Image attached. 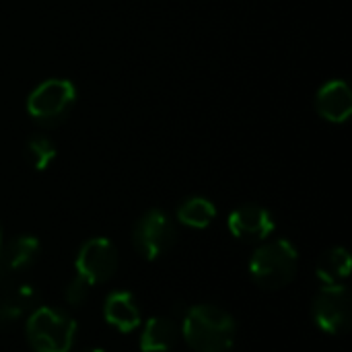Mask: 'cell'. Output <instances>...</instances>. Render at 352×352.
<instances>
[{
	"label": "cell",
	"instance_id": "obj_1",
	"mask_svg": "<svg viewBox=\"0 0 352 352\" xmlns=\"http://www.w3.org/2000/svg\"><path fill=\"white\" fill-rule=\"evenodd\" d=\"M179 336L194 352H229L237 338V324L223 307L202 303L186 309Z\"/></svg>",
	"mask_w": 352,
	"mask_h": 352
},
{
	"label": "cell",
	"instance_id": "obj_2",
	"mask_svg": "<svg viewBox=\"0 0 352 352\" xmlns=\"http://www.w3.org/2000/svg\"><path fill=\"white\" fill-rule=\"evenodd\" d=\"M299 254L289 239L262 243L250 258V276L264 291H278L297 276Z\"/></svg>",
	"mask_w": 352,
	"mask_h": 352
},
{
	"label": "cell",
	"instance_id": "obj_3",
	"mask_svg": "<svg viewBox=\"0 0 352 352\" xmlns=\"http://www.w3.org/2000/svg\"><path fill=\"white\" fill-rule=\"evenodd\" d=\"M25 332L33 352H70L76 338V322L62 309L37 307L31 311Z\"/></svg>",
	"mask_w": 352,
	"mask_h": 352
},
{
	"label": "cell",
	"instance_id": "obj_4",
	"mask_svg": "<svg viewBox=\"0 0 352 352\" xmlns=\"http://www.w3.org/2000/svg\"><path fill=\"white\" fill-rule=\"evenodd\" d=\"M76 89L70 80L52 78L41 82L27 99V111L39 124H58L74 105Z\"/></svg>",
	"mask_w": 352,
	"mask_h": 352
},
{
	"label": "cell",
	"instance_id": "obj_5",
	"mask_svg": "<svg viewBox=\"0 0 352 352\" xmlns=\"http://www.w3.org/2000/svg\"><path fill=\"white\" fill-rule=\"evenodd\" d=\"M132 239L140 256L146 260H157L175 245L177 231L163 210H148L138 219Z\"/></svg>",
	"mask_w": 352,
	"mask_h": 352
},
{
	"label": "cell",
	"instance_id": "obj_6",
	"mask_svg": "<svg viewBox=\"0 0 352 352\" xmlns=\"http://www.w3.org/2000/svg\"><path fill=\"white\" fill-rule=\"evenodd\" d=\"M316 326L332 336L344 334L351 326V295L344 285L324 287L311 305Z\"/></svg>",
	"mask_w": 352,
	"mask_h": 352
},
{
	"label": "cell",
	"instance_id": "obj_7",
	"mask_svg": "<svg viewBox=\"0 0 352 352\" xmlns=\"http://www.w3.org/2000/svg\"><path fill=\"white\" fill-rule=\"evenodd\" d=\"M118 250L105 237H93L85 241L76 254V274L82 276L91 287L107 283L118 270Z\"/></svg>",
	"mask_w": 352,
	"mask_h": 352
},
{
	"label": "cell",
	"instance_id": "obj_8",
	"mask_svg": "<svg viewBox=\"0 0 352 352\" xmlns=\"http://www.w3.org/2000/svg\"><path fill=\"white\" fill-rule=\"evenodd\" d=\"M229 231L241 241H264L274 231L272 214L258 204H243L229 214Z\"/></svg>",
	"mask_w": 352,
	"mask_h": 352
},
{
	"label": "cell",
	"instance_id": "obj_9",
	"mask_svg": "<svg viewBox=\"0 0 352 352\" xmlns=\"http://www.w3.org/2000/svg\"><path fill=\"white\" fill-rule=\"evenodd\" d=\"M37 301L29 283L19 278H0V330L14 326Z\"/></svg>",
	"mask_w": 352,
	"mask_h": 352
},
{
	"label": "cell",
	"instance_id": "obj_10",
	"mask_svg": "<svg viewBox=\"0 0 352 352\" xmlns=\"http://www.w3.org/2000/svg\"><path fill=\"white\" fill-rule=\"evenodd\" d=\"M41 252L39 239L33 235L12 237L8 243H2L0 250V278H19L21 272L29 270Z\"/></svg>",
	"mask_w": 352,
	"mask_h": 352
},
{
	"label": "cell",
	"instance_id": "obj_11",
	"mask_svg": "<svg viewBox=\"0 0 352 352\" xmlns=\"http://www.w3.org/2000/svg\"><path fill=\"white\" fill-rule=\"evenodd\" d=\"M103 318L111 328H116L122 334L134 332L142 322L138 301L128 291H113V293H109L105 297V301H103Z\"/></svg>",
	"mask_w": 352,
	"mask_h": 352
},
{
	"label": "cell",
	"instance_id": "obj_12",
	"mask_svg": "<svg viewBox=\"0 0 352 352\" xmlns=\"http://www.w3.org/2000/svg\"><path fill=\"white\" fill-rule=\"evenodd\" d=\"M316 107L322 118L328 122L340 124L346 122L352 111L351 87L344 80H330L326 82L316 97Z\"/></svg>",
	"mask_w": 352,
	"mask_h": 352
},
{
	"label": "cell",
	"instance_id": "obj_13",
	"mask_svg": "<svg viewBox=\"0 0 352 352\" xmlns=\"http://www.w3.org/2000/svg\"><path fill=\"white\" fill-rule=\"evenodd\" d=\"M179 338V326L171 318H151L140 334L142 352H169Z\"/></svg>",
	"mask_w": 352,
	"mask_h": 352
},
{
	"label": "cell",
	"instance_id": "obj_14",
	"mask_svg": "<svg viewBox=\"0 0 352 352\" xmlns=\"http://www.w3.org/2000/svg\"><path fill=\"white\" fill-rule=\"evenodd\" d=\"M351 274V256L344 248H332L328 250L316 268L318 280L324 283V287H334L342 285Z\"/></svg>",
	"mask_w": 352,
	"mask_h": 352
},
{
	"label": "cell",
	"instance_id": "obj_15",
	"mask_svg": "<svg viewBox=\"0 0 352 352\" xmlns=\"http://www.w3.org/2000/svg\"><path fill=\"white\" fill-rule=\"evenodd\" d=\"M214 217H217L214 204L200 196L184 200L177 208V221L192 229H206L214 221Z\"/></svg>",
	"mask_w": 352,
	"mask_h": 352
},
{
	"label": "cell",
	"instance_id": "obj_16",
	"mask_svg": "<svg viewBox=\"0 0 352 352\" xmlns=\"http://www.w3.org/2000/svg\"><path fill=\"white\" fill-rule=\"evenodd\" d=\"M29 163L37 169L43 171L50 167V163L56 159V144L47 136H31L25 146Z\"/></svg>",
	"mask_w": 352,
	"mask_h": 352
},
{
	"label": "cell",
	"instance_id": "obj_17",
	"mask_svg": "<svg viewBox=\"0 0 352 352\" xmlns=\"http://www.w3.org/2000/svg\"><path fill=\"white\" fill-rule=\"evenodd\" d=\"M89 291H91V285L82 278V276H74L72 280H68L66 289H64V301L72 307H80L87 297H89Z\"/></svg>",
	"mask_w": 352,
	"mask_h": 352
},
{
	"label": "cell",
	"instance_id": "obj_18",
	"mask_svg": "<svg viewBox=\"0 0 352 352\" xmlns=\"http://www.w3.org/2000/svg\"><path fill=\"white\" fill-rule=\"evenodd\" d=\"M78 352H105L103 349H97V346H93V349H82V351Z\"/></svg>",
	"mask_w": 352,
	"mask_h": 352
},
{
	"label": "cell",
	"instance_id": "obj_19",
	"mask_svg": "<svg viewBox=\"0 0 352 352\" xmlns=\"http://www.w3.org/2000/svg\"><path fill=\"white\" fill-rule=\"evenodd\" d=\"M2 243H4V241H2V231H0V250H2Z\"/></svg>",
	"mask_w": 352,
	"mask_h": 352
}]
</instances>
